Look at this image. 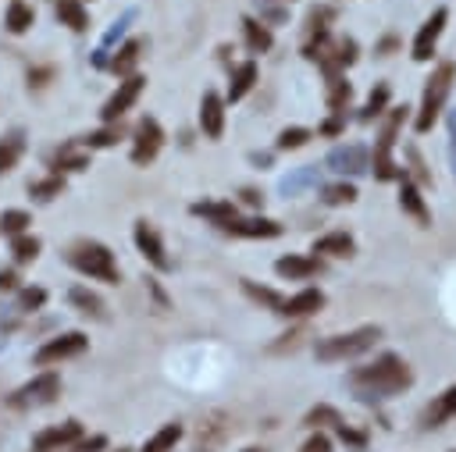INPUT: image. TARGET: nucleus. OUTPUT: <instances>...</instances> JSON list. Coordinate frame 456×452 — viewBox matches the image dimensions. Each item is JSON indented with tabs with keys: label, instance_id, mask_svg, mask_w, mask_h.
Segmentation results:
<instances>
[{
	"label": "nucleus",
	"instance_id": "41",
	"mask_svg": "<svg viewBox=\"0 0 456 452\" xmlns=\"http://www.w3.org/2000/svg\"><path fill=\"white\" fill-rule=\"evenodd\" d=\"M46 299H50V292H46L43 285H21L14 310H18V313H39V310L46 306Z\"/></svg>",
	"mask_w": 456,
	"mask_h": 452
},
{
	"label": "nucleus",
	"instance_id": "2",
	"mask_svg": "<svg viewBox=\"0 0 456 452\" xmlns=\"http://www.w3.org/2000/svg\"><path fill=\"white\" fill-rule=\"evenodd\" d=\"M452 82H456V61H442V64L428 75V82H424V89H420V103H417V110H413V128H417V135H428V132L435 128V121L442 117L445 100H449V93H452Z\"/></svg>",
	"mask_w": 456,
	"mask_h": 452
},
{
	"label": "nucleus",
	"instance_id": "61",
	"mask_svg": "<svg viewBox=\"0 0 456 452\" xmlns=\"http://www.w3.org/2000/svg\"><path fill=\"white\" fill-rule=\"evenodd\" d=\"M274 4H292V0H274Z\"/></svg>",
	"mask_w": 456,
	"mask_h": 452
},
{
	"label": "nucleus",
	"instance_id": "8",
	"mask_svg": "<svg viewBox=\"0 0 456 452\" xmlns=\"http://www.w3.org/2000/svg\"><path fill=\"white\" fill-rule=\"evenodd\" d=\"M142 89H146V75H142V71L125 75V78L118 82V89L103 100V107H100V121H103V125H118V121H121L135 103H139Z\"/></svg>",
	"mask_w": 456,
	"mask_h": 452
},
{
	"label": "nucleus",
	"instance_id": "39",
	"mask_svg": "<svg viewBox=\"0 0 456 452\" xmlns=\"http://www.w3.org/2000/svg\"><path fill=\"white\" fill-rule=\"evenodd\" d=\"M338 420H342V413H338L331 402H317V406L306 409L303 427H310V431H324V427H335Z\"/></svg>",
	"mask_w": 456,
	"mask_h": 452
},
{
	"label": "nucleus",
	"instance_id": "32",
	"mask_svg": "<svg viewBox=\"0 0 456 452\" xmlns=\"http://www.w3.org/2000/svg\"><path fill=\"white\" fill-rule=\"evenodd\" d=\"M317 182H321V167H317V164H303V167H296L292 174H285V178L278 182V189H281L285 196H299V192L314 189Z\"/></svg>",
	"mask_w": 456,
	"mask_h": 452
},
{
	"label": "nucleus",
	"instance_id": "3",
	"mask_svg": "<svg viewBox=\"0 0 456 452\" xmlns=\"http://www.w3.org/2000/svg\"><path fill=\"white\" fill-rule=\"evenodd\" d=\"M64 260L89 281H103V285H118L121 281V267L110 253V246L96 242V238H78L64 249Z\"/></svg>",
	"mask_w": 456,
	"mask_h": 452
},
{
	"label": "nucleus",
	"instance_id": "38",
	"mask_svg": "<svg viewBox=\"0 0 456 452\" xmlns=\"http://www.w3.org/2000/svg\"><path fill=\"white\" fill-rule=\"evenodd\" d=\"M242 292H246L253 303H260L264 310H274V313H278V306H281V299H285L278 288H271V285H256L253 278H242Z\"/></svg>",
	"mask_w": 456,
	"mask_h": 452
},
{
	"label": "nucleus",
	"instance_id": "45",
	"mask_svg": "<svg viewBox=\"0 0 456 452\" xmlns=\"http://www.w3.org/2000/svg\"><path fill=\"white\" fill-rule=\"evenodd\" d=\"M335 438H338L349 452H363V448H367V441H370V434H367V431H360V427H353V424H346V420H338V424H335Z\"/></svg>",
	"mask_w": 456,
	"mask_h": 452
},
{
	"label": "nucleus",
	"instance_id": "23",
	"mask_svg": "<svg viewBox=\"0 0 456 452\" xmlns=\"http://www.w3.org/2000/svg\"><path fill=\"white\" fill-rule=\"evenodd\" d=\"M32 25H36V7L28 0H7V7H4V32L7 36H25V32H32Z\"/></svg>",
	"mask_w": 456,
	"mask_h": 452
},
{
	"label": "nucleus",
	"instance_id": "58",
	"mask_svg": "<svg viewBox=\"0 0 456 452\" xmlns=\"http://www.w3.org/2000/svg\"><path fill=\"white\" fill-rule=\"evenodd\" d=\"M253 164H264V167H267V164H271V157H267V153H253Z\"/></svg>",
	"mask_w": 456,
	"mask_h": 452
},
{
	"label": "nucleus",
	"instance_id": "55",
	"mask_svg": "<svg viewBox=\"0 0 456 452\" xmlns=\"http://www.w3.org/2000/svg\"><path fill=\"white\" fill-rule=\"evenodd\" d=\"M239 203L260 210V206H264V192H260V189H242V192H239Z\"/></svg>",
	"mask_w": 456,
	"mask_h": 452
},
{
	"label": "nucleus",
	"instance_id": "10",
	"mask_svg": "<svg viewBox=\"0 0 456 452\" xmlns=\"http://www.w3.org/2000/svg\"><path fill=\"white\" fill-rule=\"evenodd\" d=\"M132 242H135L139 256H142V260H146L153 270H160V274H167V270H171V256H167V246H164L160 231L153 228V221L139 217V221L132 224Z\"/></svg>",
	"mask_w": 456,
	"mask_h": 452
},
{
	"label": "nucleus",
	"instance_id": "62",
	"mask_svg": "<svg viewBox=\"0 0 456 452\" xmlns=\"http://www.w3.org/2000/svg\"><path fill=\"white\" fill-rule=\"evenodd\" d=\"M449 452H456V448H449Z\"/></svg>",
	"mask_w": 456,
	"mask_h": 452
},
{
	"label": "nucleus",
	"instance_id": "1",
	"mask_svg": "<svg viewBox=\"0 0 456 452\" xmlns=\"http://www.w3.org/2000/svg\"><path fill=\"white\" fill-rule=\"evenodd\" d=\"M346 381L360 402H385L413 388V370L399 352H381L370 363L353 367Z\"/></svg>",
	"mask_w": 456,
	"mask_h": 452
},
{
	"label": "nucleus",
	"instance_id": "7",
	"mask_svg": "<svg viewBox=\"0 0 456 452\" xmlns=\"http://www.w3.org/2000/svg\"><path fill=\"white\" fill-rule=\"evenodd\" d=\"M86 349H89V335H86V331H61V335L46 338V342L32 352V363L50 370V367H57V363H64V359L82 356Z\"/></svg>",
	"mask_w": 456,
	"mask_h": 452
},
{
	"label": "nucleus",
	"instance_id": "17",
	"mask_svg": "<svg viewBox=\"0 0 456 452\" xmlns=\"http://www.w3.org/2000/svg\"><path fill=\"white\" fill-rule=\"evenodd\" d=\"M324 270V260L321 256H306V253H285L274 260V274L285 278V281H306L314 274Z\"/></svg>",
	"mask_w": 456,
	"mask_h": 452
},
{
	"label": "nucleus",
	"instance_id": "6",
	"mask_svg": "<svg viewBox=\"0 0 456 452\" xmlns=\"http://www.w3.org/2000/svg\"><path fill=\"white\" fill-rule=\"evenodd\" d=\"M57 395H61V374L57 370H39L32 381H25L21 388H14L7 395V406L11 409H39V406H50Z\"/></svg>",
	"mask_w": 456,
	"mask_h": 452
},
{
	"label": "nucleus",
	"instance_id": "20",
	"mask_svg": "<svg viewBox=\"0 0 456 452\" xmlns=\"http://www.w3.org/2000/svg\"><path fill=\"white\" fill-rule=\"evenodd\" d=\"M256 78H260V68H256V61H239L235 68H232V75H228V89H224V103H239L253 85H256Z\"/></svg>",
	"mask_w": 456,
	"mask_h": 452
},
{
	"label": "nucleus",
	"instance_id": "13",
	"mask_svg": "<svg viewBox=\"0 0 456 452\" xmlns=\"http://www.w3.org/2000/svg\"><path fill=\"white\" fill-rule=\"evenodd\" d=\"M224 96L217 93V89H203V96H200V132H203V139H210V142H217L221 135H224Z\"/></svg>",
	"mask_w": 456,
	"mask_h": 452
},
{
	"label": "nucleus",
	"instance_id": "12",
	"mask_svg": "<svg viewBox=\"0 0 456 452\" xmlns=\"http://www.w3.org/2000/svg\"><path fill=\"white\" fill-rule=\"evenodd\" d=\"M82 438V424L78 420H64L53 427H43L32 434V452H64Z\"/></svg>",
	"mask_w": 456,
	"mask_h": 452
},
{
	"label": "nucleus",
	"instance_id": "35",
	"mask_svg": "<svg viewBox=\"0 0 456 452\" xmlns=\"http://www.w3.org/2000/svg\"><path fill=\"white\" fill-rule=\"evenodd\" d=\"M125 132H121V121L118 125H103V128H96V132H86L82 139H78V146L82 149H110V146H118V139H121Z\"/></svg>",
	"mask_w": 456,
	"mask_h": 452
},
{
	"label": "nucleus",
	"instance_id": "26",
	"mask_svg": "<svg viewBox=\"0 0 456 452\" xmlns=\"http://www.w3.org/2000/svg\"><path fill=\"white\" fill-rule=\"evenodd\" d=\"M142 39H125L110 57H107V68L118 75V78H125V75H132L135 71V64H139V57H142Z\"/></svg>",
	"mask_w": 456,
	"mask_h": 452
},
{
	"label": "nucleus",
	"instance_id": "11",
	"mask_svg": "<svg viewBox=\"0 0 456 452\" xmlns=\"http://www.w3.org/2000/svg\"><path fill=\"white\" fill-rule=\"evenodd\" d=\"M445 21H449V7H435L428 18H424V25L417 28V36H413V46H410V57L413 61H431L435 57V50H438V39H442V32H445Z\"/></svg>",
	"mask_w": 456,
	"mask_h": 452
},
{
	"label": "nucleus",
	"instance_id": "30",
	"mask_svg": "<svg viewBox=\"0 0 456 452\" xmlns=\"http://www.w3.org/2000/svg\"><path fill=\"white\" fill-rule=\"evenodd\" d=\"M53 18L71 32H86L89 28V11H86L82 0H53Z\"/></svg>",
	"mask_w": 456,
	"mask_h": 452
},
{
	"label": "nucleus",
	"instance_id": "43",
	"mask_svg": "<svg viewBox=\"0 0 456 452\" xmlns=\"http://www.w3.org/2000/svg\"><path fill=\"white\" fill-rule=\"evenodd\" d=\"M356 185L353 182H331V185H321V199L328 203V206H349V203H356Z\"/></svg>",
	"mask_w": 456,
	"mask_h": 452
},
{
	"label": "nucleus",
	"instance_id": "42",
	"mask_svg": "<svg viewBox=\"0 0 456 452\" xmlns=\"http://www.w3.org/2000/svg\"><path fill=\"white\" fill-rule=\"evenodd\" d=\"M310 139H314V128H303V125H289V128H281V132H278V139H274V149H281V153H289V149H303Z\"/></svg>",
	"mask_w": 456,
	"mask_h": 452
},
{
	"label": "nucleus",
	"instance_id": "44",
	"mask_svg": "<svg viewBox=\"0 0 456 452\" xmlns=\"http://www.w3.org/2000/svg\"><path fill=\"white\" fill-rule=\"evenodd\" d=\"M356 57H360V46H356V39H353V36L335 39V46H331V61H335V68H338V71L353 68V64H356Z\"/></svg>",
	"mask_w": 456,
	"mask_h": 452
},
{
	"label": "nucleus",
	"instance_id": "56",
	"mask_svg": "<svg viewBox=\"0 0 456 452\" xmlns=\"http://www.w3.org/2000/svg\"><path fill=\"white\" fill-rule=\"evenodd\" d=\"M146 292L153 295V303H157L160 310H167V292L160 288V281H157V278H146Z\"/></svg>",
	"mask_w": 456,
	"mask_h": 452
},
{
	"label": "nucleus",
	"instance_id": "34",
	"mask_svg": "<svg viewBox=\"0 0 456 452\" xmlns=\"http://www.w3.org/2000/svg\"><path fill=\"white\" fill-rule=\"evenodd\" d=\"M0 231H4L7 238L32 231V214H28L25 206H4V210H0Z\"/></svg>",
	"mask_w": 456,
	"mask_h": 452
},
{
	"label": "nucleus",
	"instance_id": "9",
	"mask_svg": "<svg viewBox=\"0 0 456 452\" xmlns=\"http://www.w3.org/2000/svg\"><path fill=\"white\" fill-rule=\"evenodd\" d=\"M164 128H160V121L153 117V114H146V117H139L135 121V132H132V149H128V160L135 164V167H146V164H153L157 157H160V149H164Z\"/></svg>",
	"mask_w": 456,
	"mask_h": 452
},
{
	"label": "nucleus",
	"instance_id": "50",
	"mask_svg": "<svg viewBox=\"0 0 456 452\" xmlns=\"http://www.w3.org/2000/svg\"><path fill=\"white\" fill-rule=\"evenodd\" d=\"M342 132H346V117L342 114H331V117H324L317 125V135H324V139H338Z\"/></svg>",
	"mask_w": 456,
	"mask_h": 452
},
{
	"label": "nucleus",
	"instance_id": "47",
	"mask_svg": "<svg viewBox=\"0 0 456 452\" xmlns=\"http://www.w3.org/2000/svg\"><path fill=\"white\" fill-rule=\"evenodd\" d=\"M406 157H410V174H406V178H410L413 185H420V189H424V185H431V171L424 167L420 153H417V149L410 146V149H406Z\"/></svg>",
	"mask_w": 456,
	"mask_h": 452
},
{
	"label": "nucleus",
	"instance_id": "49",
	"mask_svg": "<svg viewBox=\"0 0 456 452\" xmlns=\"http://www.w3.org/2000/svg\"><path fill=\"white\" fill-rule=\"evenodd\" d=\"M64 452H107V434H89V438H78L71 448Z\"/></svg>",
	"mask_w": 456,
	"mask_h": 452
},
{
	"label": "nucleus",
	"instance_id": "53",
	"mask_svg": "<svg viewBox=\"0 0 456 452\" xmlns=\"http://www.w3.org/2000/svg\"><path fill=\"white\" fill-rule=\"evenodd\" d=\"M299 338H303V327H296V331H285V335H281V342H274V345H271V352H285V349H296V345H299Z\"/></svg>",
	"mask_w": 456,
	"mask_h": 452
},
{
	"label": "nucleus",
	"instance_id": "22",
	"mask_svg": "<svg viewBox=\"0 0 456 452\" xmlns=\"http://www.w3.org/2000/svg\"><path fill=\"white\" fill-rule=\"evenodd\" d=\"M310 253L328 256V260H349V256L356 253V242H353V235H349V231H328V235L314 238Z\"/></svg>",
	"mask_w": 456,
	"mask_h": 452
},
{
	"label": "nucleus",
	"instance_id": "4",
	"mask_svg": "<svg viewBox=\"0 0 456 452\" xmlns=\"http://www.w3.org/2000/svg\"><path fill=\"white\" fill-rule=\"evenodd\" d=\"M406 117H410V107H406V103L385 110L381 132H378V139H374V157H370V171H374L378 182H399V178L406 174V171L395 164V157H392V149H395V142H399V132H403Z\"/></svg>",
	"mask_w": 456,
	"mask_h": 452
},
{
	"label": "nucleus",
	"instance_id": "46",
	"mask_svg": "<svg viewBox=\"0 0 456 452\" xmlns=\"http://www.w3.org/2000/svg\"><path fill=\"white\" fill-rule=\"evenodd\" d=\"M331 21H335V7H331V4H317V7H310V14H306V36H314V32H328Z\"/></svg>",
	"mask_w": 456,
	"mask_h": 452
},
{
	"label": "nucleus",
	"instance_id": "33",
	"mask_svg": "<svg viewBox=\"0 0 456 452\" xmlns=\"http://www.w3.org/2000/svg\"><path fill=\"white\" fill-rule=\"evenodd\" d=\"M64 189H68L64 174H43V178H32V182H28V196H32L36 203H53Z\"/></svg>",
	"mask_w": 456,
	"mask_h": 452
},
{
	"label": "nucleus",
	"instance_id": "37",
	"mask_svg": "<svg viewBox=\"0 0 456 452\" xmlns=\"http://www.w3.org/2000/svg\"><path fill=\"white\" fill-rule=\"evenodd\" d=\"M388 100H392L388 82H378V85L370 89V96L363 100V107H360V121H374V117H381V114L388 110Z\"/></svg>",
	"mask_w": 456,
	"mask_h": 452
},
{
	"label": "nucleus",
	"instance_id": "28",
	"mask_svg": "<svg viewBox=\"0 0 456 452\" xmlns=\"http://www.w3.org/2000/svg\"><path fill=\"white\" fill-rule=\"evenodd\" d=\"M242 39H246V50L249 53H267L271 46H274V32H271V25H264L260 18H242Z\"/></svg>",
	"mask_w": 456,
	"mask_h": 452
},
{
	"label": "nucleus",
	"instance_id": "15",
	"mask_svg": "<svg viewBox=\"0 0 456 452\" xmlns=\"http://www.w3.org/2000/svg\"><path fill=\"white\" fill-rule=\"evenodd\" d=\"M221 231L235 235V238H278L285 228H281V221L256 214V217H232V221H228Z\"/></svg>",
	"mask_w": 456,
	"mask_h": 452
},
{
	"label": "nucleus",
	"instance_id": "40",
	"mask_svg": "<svg viewBox=\"0 0 456 452\" xmlns=\"http://www.w3.org/2000/svg\"><path fill=\"white\" fill-rule=\"evenodd\" d=\"M349 100H353V82H349L346 75L328 78V110H331V114H342V110L349 107Z\"/></svg>",
	"mask_w": 456,
	"mask_h": 452
},
{
	"label": "nucleus",
	"instance_id": "27",
	"mask_svg": "<svg viewBox=\"0 0 456 452\" xmlns=\"http://www.w3.org/2000/svg\"><path fill=\"white\" fill-rule=\"evenodd\" d=\"M68 303H71L78 313L93 317V320H107V303H103L89 285H71V288H68Z\"/></svg>",
	"mask_w": 456,
	"mask_h": 452
},
{
	"label": "nucleus",
	"instance_id": "29",
	"mask_svg": "<svg viewBox=\"0 0 456 452\" xmlns=\"http://www.w3.org/2000/svg\"><path fill=\"white\" fill-rule=\"evenodd\" d=\"M50 174H75V171H86L89 167V153L82 146H64L50 157Z\"/></svg>",
	"mask_w": 456,
	"mask_h": 452
},
{
	"label": "nucleus",
	"instance_id": "31",
	"mask_svg": "<svg viewBox=\"0 0 456 452\" xmlns=\"http://www.w3.org/2000/svg\"><path fill=\"white\" fill-rule=\"evenodd\" d=\"M182 438H185V424H182V420H171V424H164L160 431H153L139 452H175V445H178Z\"/></svg>",
	"mask_w": 456,
	"mask_h": 452
},
{
	"label": "nucleus",
	"instance_id": "57",
	"mask_svg": "<svg viewBox=\"0 0 456 452\" xmlns=\"http://www.w3.org/2000/svg\"><path fill=\"white\" fill-rule=\"evenodd\" d=\"M399 50V39L395 36H385L381 43H378V57H388V53H395Z\"/></svg>",
	"mask_w": 456,
	"mask_h": 452
},
{
	"label": "nucleus",
	"instance_id": "54",
	"mask_svg": "<svg viewBox=\"0 0 456 452\" xmlns=\"http://www.w3.org/2000/svg\"><path fill=\"white\" fill-rule=\"evenodd\" d=\"M18 281H21V278H18L14 267H0V292H18V288H21Z\"/></svg>",
	"mask_w": 456,
	"mask_h": 452
},
{
	"label": "nucleus",
	"instance_id": "5",
	"mask_svg": "<svg viewBox=\"0 0 456 452\" xmlns=\"http://www.w3.org/2000/svg\"><path fill=\"white\" fill-rule=\"evenodd\" d=\"M378 342H381V327H378V324H360V327H353V331H338V335L317 338L314 356H317L321 363H346V359H356V356L370 352Z\"/></svg>",
	"mask_w": 456,
	"mask_h": 452
},
{
	"label": "nucleus",
	"instance_id": "59",
	"mask_svg": "<svg viewBox=\"0 0 456 452\" xmlns=\"http://www.w3.org/2000/svg\"><path fill=\"white\" fill-rule=\"evenodd\" d=\"M242 452H264V448H242Z\"/></svg>",
	"mask_w": 456,
	"mask_h": 452
},
{
	"label": "nucleus",
	"instance_id": "24",
	"mask_svg": "<svg viewBox=\"0 0 456 452\" xmlns=\"http://www.w3.org/2000/svg\"><path fill=\"white\" fill-rule=\"evenodd\" d=\"M189 214H192V217H203L207 224L224 228L232 217H239V206H235L232 199H200V203L189 206Z\"/></svg>",
	"mask_w": 456,
	"mask_h": 452
},
{
	"label": "nucleus",
	"instance_id": "36",
	"mask_svg": "<svg viewBox=\"0 0 456 452\" xmlns=\"http://www.w3.org/2000/svg\"><path fill=\"white\" fill-rule=\"evenodd\" d=\"M39 253H43V238H39V235L25 231V235H14V238H11V256H14V263H36Z\"/></svg>",
	"mask_w": 456,
	"mask_h": 452
},
{
	"label": "nucleus",
	"instance_id": "21",
	"mask_svg": "<svg viewBox=\"0 0 456 452\" xmlns=\"http://www.w3.org/2000/svg\"><path fill=\"white\" fill-rule=\"evenodd\" d=\"M25 149H28L25 128H7V132L0 135V178L18 167V160L25 157Z\"/></svg>",
	"mask_w": 456,
	"mask_h": 452
},
{
	"label": "nucleus",
	"instance_id": "48",
	"mask_svg": "<svg viewBox=\"0 0 456 452\" xmlns=\"http://www.w3.org/2000/svg\"><path fill=\"white\" fill-rule=\"evenodd\" d=\"M53 64H32L28 68V89H43V85H50L53 82Z\"/></svg>",
	"mask_w": 456,
	"mask_h": 452
},
{
	"label": "nucleus",
	"instance_id": "25",
	"mask_svg": "<svg viewBox=\"0 0 456 452\" xmlns=\"http://www.w3.org/2000/svg\"><path fill=\"white\" fill-rule=\"evenodd\" d=\"M135 21V11H125L121 18H114V25L100 36V46H96V53H93V64L96 68H107V57H110V50H114V43H121L125 39V32H128V25Z\"/></svg>",
	"mask_w": 456,
	"mask_h": 452
},
{
	"label": "nucleus",
	"instance_id": "51",
	"mask_svg": "<svg viewBox=\"0 0 456 452\" xmlns=\"http://www.w3.org/2000/svg\"><path fill=\"white\" fill-rule=\"evenodd\" d=\"M335 445H331V438L324 434V431H310V438L299 445V452H331Z\"/></svg>",
	"mask_w": 456,
	"mask_h": 452
},
{
	"label": "nucleus",
	"instance_id": "19",
	"mask_svg": "<svg viewBox=\"0 0 456 452\" xmlns=\"http://www.w3.org/2000/svg\"><path fill=\"white\" fill-rule=\"evenodd\" d=\"M449 420H456V384H449L442 395H435V402L420 413V427L435 431V427H445Z\"/></svg>",
	"mask_w": 456,
	"mask_h": 452
},
{
	"label": "nucleus",
	"instance_id": "14",
	"mask_svg": "<svg viewBox=\"0 0 456 452\" xmlns=\"http://www.w3.org/2000/svg\"><path fill=\"white\" fill-rule=\"evenodd\" d=\"M324 164H328L335 174H342V178H346V174L356 178V174L370 171V153H367V146H360V142H346V146H335Z\"/></svg>",
	"mask_w": 456,
	"mask_h": 452
},
{
	"label": "nucleus",
	"instance_id": "16",
	"mask_svg": "<svg viewBox=\"0 0 456 452\" xmlns=\"http://www.w3.org/2000/svg\"><path fill=\"white\" fill-rule=\"evenodd\" d=\"M321 310H324V292L314 288V285L299 288L296 295H285L281 306H278V313L289 317V320H306V317H314V313H321Z\"/></svg>",
	"mask_w": 456,
	"mask_h": 452
},
{
	"label": "nucleus",
	"instance_id": "60",
	"mask_svg": "<svg viewBox=\"0 0 456 452\" xmlns=\"http://www.w3.org/2000/svg\"><path fill=\"white\" fill-rule=\"evenodd\" d=\"M114 452H132V448H114Z\"/></svg>",
	"mask_w": 456,
	"mask_h": 452
},
{
	"label": "nucleus",
	"instance_id": "52",
	"mask_svg": "<svg viewBox=\"0 0 456 452\" xmlns=\"http://www.w3.org/2000/svg\"><path fill=\"white\" fill-rule=\"evenodd\" d=\"M445 128H449V164L456 178V110H445Z\"/></svg>",
	"mask_w": 456,
	"mask_h": 452
},
{
	"label": "nucleus",
	"instance_id": "18",
	"mask_svg": "<svg viewBox=\"0 0 456 452\" xmlns=\"http://www.w3.org/2000/svg\"><path fill=\"white\" fill-rule=\"evenodd\" d=\"M399 210L410 214L417 221V228H431V206H428L420 185H413L406 174L399 178Z\"/></svg>",
	"mask_w": 456,
	"mask_h": 452
}]
</instances>
